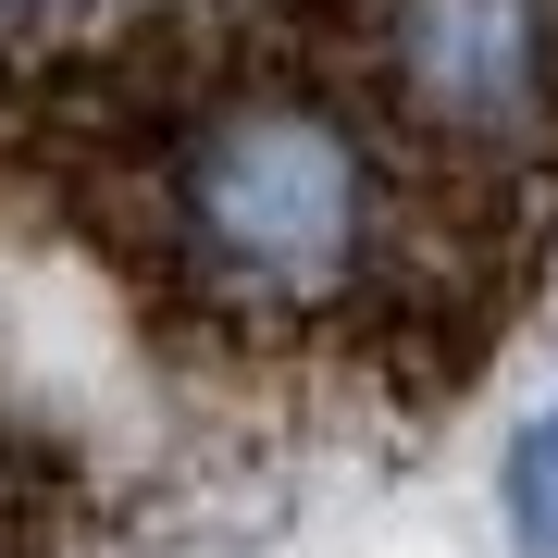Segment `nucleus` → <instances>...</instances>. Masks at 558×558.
Masks as SVG:
<instances>
[{
    "label": "nucleus",
    "instance_id": "f257e3e1",
    "mask_svg": "<svg viewBox=\"0 0 558 558\" xmlns=\"http://www.w3.org/2000/svg\"><path fill=\"white\" fill-rule=\"evenodd\" d=\"M137 223L186 311L236 336H336L410 274V161L348 87L248 62L161 112Z\"/></svg>",
    "mask_w": 558,
    "mask_h": 558
},
{
    "label": "nucleus",
    "instance_id": "f03ea898",
    "mask_svg": "<svg viewBox=\"0 0 558 558\" xmlns=\"http://www.w3.org/2000/svg\"><path fill=\"white\" fill-rule=\"evenodd\" d=\"M360 112L447 186H534L558 161V0H348Z\"/></svg>",
    "mask_w": 558,
    "mask_h": 558
},
{
    "label": "nucleus",
    "instance_id": "7ed1b4c3",
    "mask_svg": "<svg viewBox=\"0 0 558 558\" xmlns=\"http://www.w3.org/2000/svg\"><path fill=\"white\" fill-rule=\"evenodd\" d=\"M497 509H509V546L521 558H558V410H534L497 459Z\"/></svg>",
    "mask_w": 558,
    "mask_h": 558
}]
</instances>
